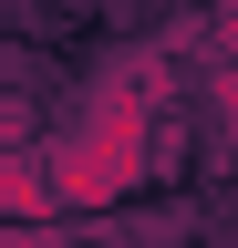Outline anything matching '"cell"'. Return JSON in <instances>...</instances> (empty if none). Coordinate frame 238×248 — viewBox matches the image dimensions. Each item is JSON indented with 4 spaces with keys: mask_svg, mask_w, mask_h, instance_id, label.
<instances>
[{
    "mask_svg": "<svg viewBox=\"0 0 238 248\" xmlns=\"http://www.w3.org/2000/svg\"><path fill=\"white\" fill-rule=\"evenodd\" d=\"M145 135H156V114H145V83H114L104 104H94L63 145L42 155L52 207H114V197L145 176Z\"/></svg>",
    "mask_w": 238,
    "mask_h": 248,
    "instance_id": "obj_1",
    "label": "cell"
},
{
    "mask_svg": "<svg viewBox=\"0 0 238 248\" xmlns=\"http://www.w3.org/2000/svg\"><path fill=\"white\" fill-rule=\"evenodd\" d=\"M0 248H63V238H52L42 217H32V228H0Z\"/></svg>",
    "mask_w": 238,
    "mask_h": 248,
    "instance_id": "obj_3",
    "label": "cell"
},
{
    "mask_svg": "<svg viewBox=\"0 0 238 248\" xmlns=\"http://www.w3.org/2000/svg\"><path fill=\"white\" fill-rule=\"evenodd\" d=\"M52 207V176L32 145H0V228H32V217Z\"/></svg>",
    "mask_w": 238,
    "mask_h": 248,
    "instance_id": "obj_2",
    "label": "cell"
}]
</instances>
